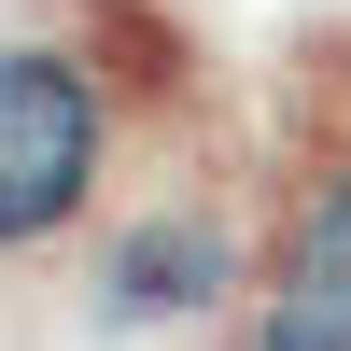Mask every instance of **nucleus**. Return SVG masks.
<instances>
[{
    "mask_svg": "<svg viewBox=\"0 0 351 351\" xmlns=\"http://www.w3.org/2000/svg\"><path fill=\"white\" fill-rule=\"evenodd\" d=\"M253 351H351V155L295 197L267 253V295H253Z\"/></svg>",
    "mask_w": 351,
    "mask_h": 351,
    "instance_id": "nucleus-2",
    "label": "nucleus"
},
{
    "mask_svg": "<svg viewBox=\"0 0 351 351\" xmlns=\"http://www.w3.org/2000/svg\"><path fill=\"white\" fill-rule=\"evenodd\" d=\"M99 169H112V84L56 43H0V253L71 239Z\"/></svg>",
    "mask_w": 351,
    "mask_h": 351,
    "instance_id": "nucleus-1",
    "label": "nucleus"
},
{
    "mask_svg": "<svg viewBox=\"0 0 351 351\" xmlns=\"http://www.w3.org/2000/svg\"><path fill=\"white\" fill-rule=\"evenodd\" d=\"M225 281H239V239L197 211H141L127 239H99V324H211Z\"/></svg>",
    "mask_w": 351,
    "mask_h": 351,
    "instance_id": "nucleus-3",
    "label": "nucleus"
}]
</instances>
